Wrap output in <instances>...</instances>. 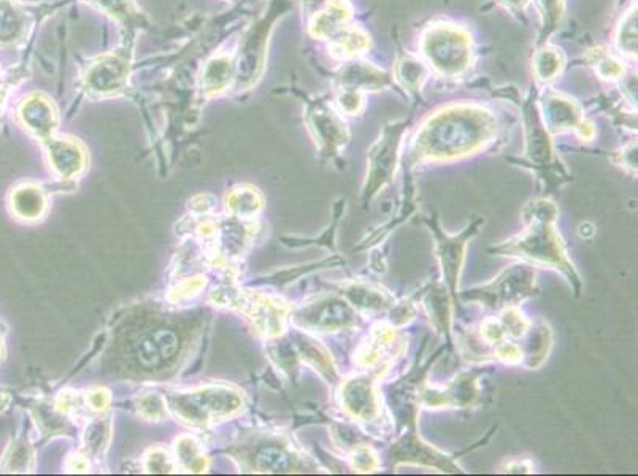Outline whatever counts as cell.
Here are the masks:
<instances>
[{
  "mask_svg": "<svg viewBox=\"0 0 638 476\" xmlns=\"http://www.w3.org/2000/svg\"><path fill=\"white\" fill-rule=\"evenodd\" d=\"M496 134V116L483 105H446L419 127L408 162L464 158L491 143Z\"/></svg>",
  "mask_w": 638,
  "mask_h": 476,
  "instance_id": "obj_1",
  "label": "cell"
},
{
  "mask_svg": "<svg viewBox=\"0 0 638 476\" xmlns=\"http://www.w3.org/2000/svg\"><path fill=\"white\" fill-rule=\"evenodd\" d=\"M558 218V207L550 199L534 200L524 207L523 219L527 229L518 237L507 240L502 245L489 248V253L500 256H515L539 267L561 270L572 283L577 296L581 294V278L565 253L561 235L554 227Z\"/></svg>",
  "mask_w": 638,
  "mask_h": 476,
  "instance_id": "obj_2",
  "label": "cell"
},
{
  "mask_svg": "<svg viewBox=\"0 0 638 476\" xmlns=\"http://www.w3.org/2000/svg\"><path fill=\"white\" fill-rule=\"evenodd\" d=\"M421 54L440 77H461L472 64V35L458 24H431L421 37Z\"/></svg>",
  "mask_w": 638,
  "mask_h": 476,
  "instance_id": "obj_3",
  "label": "cell"
},
{
  "mask_svg": "<svg viewBox=\"0 0 638 476\" xmlns=\"http://www.w3.org/2000/svg\"><path fill=\"white\" fill-rule=\"evenodd\" d=\"M521 110L526 131V158L532 169L545 181V197H548L551 189L561 188L562 183H567L572 178L554 154L550 132L543 123L535 94L531 93L523 100Z\"/></svg>",
  "mask_w": 638,
  "mask_h": 476,
  "instance_id": "obj_4",
  "label": "cell"
},
{
  "mask_svg": "<svg viewBox=\"0 0 638 476\" xmlns=\"http://www.w3.org/2000/svg\"><path fill=\"white\" fill-rule=\"evenodd\" d=\"M408 126H410V119L385 124L377 142L370 148L366 183L362 188L364 207L378 196V192L393 183L397 164H399L400 143L404 139Z\"/></svg>",
  "mask_w": 638,
  "mask_h": 476,
  "instance_id": "obj_5",
  "label": "cell"
},
{
  "mask_svg": "<svg viewBox=\"0 0 638 476\" xmlns=\"http://www.w3.org/2000/svg\"><path fill=\"white\" fill-rule=\"evenodd\" d=\"M537 292L539 289L535 285V272L531 265H513L488 285L469 289L458 297L470 302H480L489 310L504 311L537 296Z\"/></svg>",
  "mask_w": 638,
  "mask_h": 476,
  "instance_id": "obj_6",
  "label": "cell"
},
{
  "mask_svg": "<svg viewBox=\"0 0 638 476\" xmlns=\"http://www.w3.org/2000/svg\"><path fill=\"white\" fill-rule=\"evenodd\" d=\"M418 221L421 224H426L431 234L434 235L435 253H437V258L442 265L446 289L450 292L454 304H458L459 275H461L464 256H466V245L473 235L478 234L481 224L485 223V218L475 216L472 223L461 234L453 235V237L442 231L439 218L435 215L429 216V218H419Z\"/></svg>",
  "mask_w": 638,
  "mask_h": 476,
  "instance_id": "obj_7",
  "label": "cell"
},
{
  "mask_svg": "<svg viewBox=\"0 0 638 476\" xmlns=\"http://www.w3.org/2000/svg\"><path fill=\"white\" fill-rule=\"evenodd\" d=\"M307 121L319 145V150L329 158H337L350 140V134L343 119L335 113L329 102L315 100L308 107Z\"/></svg>",
  "mask_w": 638,
  "mask_h": 476,
  "instance_id": "obj_8",
  "label": "cell"
},
{
  "mask_svg": "<svg viewBox=\"0 0 638 476\" xmlns=\"http://www.w3.org/2000/svg\"><path fill=\"white\" fill-rule=\"evenodd\" d=\"M400 462L427 465V467H435V469L445 473L461 472L458 465L454 464L453 457L439 453L432 446L421 442V438L416 434V429H407V434L402 435L393 445L391 464L397 465Z\"/></svg>",
  "mask_w": 638,
  "mask_h": 476,
  "instance_id": "obj_9",
  "label": "cell"
},
{
  "mask_svg": "<svg viewBox=\"0 0 638 476\" xmlns=\"http://www.w3.org/2000/svg\"><path fill=\"white\" fill-rule=\"evenodd\" d=\"M299 321L318 331H342L358 326V313L346 300L324 299L305 308L299 315Z\"/></svg>",
  "mask_w": 638,
  "mask_h": 476,
  "instance_id": "obj_10",
  "label": "cell"
},
{
  "mask_svg": "<svg viewBox=\"0 0 638 476\" xmlns=\"http://www.w3.org/2000/svg\"><path fill=\"white\" fill-rule=\"evenodd\" d=\"M478 372H467L456 378L445 391L423 389L419 392V404L427 407H472L478 402Z\"/></svg>",
  "mask_w": 638,
  "mask_h": 476,
  "instance_id": "obj_11",
  "label": "cell"
},
{
  "mask_svg": "<svg viewBox=\"0 0 638 476\" xmlns=\"http://www.w3.org/2000/svg\"><path fill=\"white\" fill-rule=\"evenodd\" d=\"M542 119L548 132L575 131L583 121V110L580 104L572 97L558 93V91H546L542 99Z\"/></svg>",
  "mask_w": 638,
  "mask_h": 476,
  "instance_id": "obj_12",
  "label": "cell"
},
{
  "mask_svg": "<svg viewBox=\"0 0 638 476\" xmlns=\"http://www.w3.org/2000/svg\"><path fill=\"white\" fill-rule=\"evenodd\" d=\"M342 404L353 418L375 421L380 416V400L373 381L367 377H354L342 386Z\"/></svg>",
  "mask_w": 638,
  "mask_h": 476,
  "instance_id": "obj_13",
  "label": "cell"
},
{
  "mask_svg": "<svg viewBox=\"0 0 638 476\" xmlns=\"http://www.w3.org/2000/svg\"><path fill=\"white\" fill-rule=\"evenodd\" d=\"M340 89H356L361 93L366 91H380V89L393 88L391 75L373 66L370 62L361 59H351L339 73Z\"/></svg>",
  "mask_w": 638,
  "mask_h": 476,
  "instance_id": "obj_14",
  "label": "cell"
},
{
  "mask_svg": "<svg viewBox=\"0 0 638 476\" xmlns=\"http://www.w3.org/2000/svg\"><path fill=\"white\" fill-rule=\"evenodd\" d=\"M126 77V64L116 56H105L89 69L86 85L94 93L110 94L123 88Z\"/></svg>",
  "mask_w": 638,
  "mask_h": 476,
  "instance_id": "obj_15",
  "label": "cell"
},
{
  "mask_svg": "<svg viewBox=\"0 0 638 476\" xmlns=\"http://www.w3.org/2000/svg\"><path fill=\"white\" fill-rule=\"evenodd\" d=\"M423 300L427 313L431 316L432 324L440 334L445 335L446 343L451 346V307L450 292L445 285L431 283L426 288L421 289L418 294Z\"/></svg>",
  "mask_w": 638,
  "mask_h": 476,
  "instance_id": "obj_16",
  "label": "cell"
},
{
  "mask_svg": "<svg viewBox=\"0 0 638 476\" xmlns=\"http://www.w3.org/2000/svg\"><path fill=\"white\" fill-rule=\"evenodd\" d=\"M351 13L348 0H329L310 23V34L315 39H332L351 20Z\"/></svg>",
  "mask_w": 638,
  "mask_h": 476,
  "instance_id": "obj_17",
  "label": "cell"
},
{
  "mask_svg": "<svg viewBox=\"0 0 638 476\" xmlns=\"http://www.w3.org/2000/svg\"><path fill=\"white\" fill-rule=\"evenodd\" d=\"M24 124L40 137H48L56 129L58 116L53 104L45 96L35 94L29 97L21 107Z\"/></svg>",
  "mask_w": 638,
  "mask_h": 476,
  "instance_id": "obj_18",
  "label": "cell"
},
{
  "mask_svg": "<svg viewBox=\"0 0 638 476\" xmlns=\"http://www.w3.org/2000/svg\"><path fill=\"white\" fill-rule=\"evenodd\" d=\"M342 294L350 300L356 310L366 311V313L388 310L394 305L393 297L389 296L385 289L375 288L367 283L343 286Z\"/></svg>",
  "mask_w": 638,
  "mask_h": 476,
  "instance_id": "obj_19",
  "label": "cell"
},
{
  "mask_svg": "<svg viewBox=\"0 0 638 476\" xmlns=\"http://www.w3.org/2000/svg\"><path fill=\"white\" fill-rule=\"evenodd\" d=\"M370 48V35L362 27L345 26L332 37L331 53L337 59L351 61L366 53Z\"/></svg>",
  "mask_w": 638,
  "mask_h": 476,
  "instance_id": "obj_20",
  "label": "cell"
},
{
  "mask_svg": "<svg viewBox=\"0 0 638 476\" xmlns=\"http://www.w3.org/2000/svg\"><path fill=\"white\" fill-rule=\"evenodd\" d=\"M415 210V188H413L412 180H408L405 181L404 200H402V204H400L399 210H397V215L394 216L391 221H388L385 226L378 227L377 231L367 235L366 238H362L361 243H359L356 250H367V248H372V246L383 242V240L388 238L389 234H391V232H393L399 224L404 223L405 219L412 215Z\"/></svg>",
  "mask_w": 638,
  "mask_h": 476,
  "instance_id": "obj_21",
  "label": "cell"
},
{
  "mask_svg": "<svg viewBox=\"0 0 638 476\" xmlns=\"http://www.w3.org/2000/svg\"><path fill=\"white\" fill-rule=\"evenodd\" d=\"M50 156L54 167L66 177H72L75 173L80 172L85 164V156H83L80 146L78 143L70 142V140H51Z\"/></svg>",
  "mask_w": 638,
  "mask_h": 476,
  "instance_id": "obj_22",
  "label": "cell"
},
{
  "mask_svg": "<svg viewBox=\"0 0 638 476\" xmlns=\"http://www.w3.org/2000/svg\"><path fill=\"white\" fill-rule=\"evenodd\" d=\"M429 77V67L421 59L404 54L400 56L396 66V80L405 91L410 94H418Z\"/></svg>",
  "mask_w": 638,
  "mask_h": 476,
  "instance_id": "obj_23",
  "label": "cell"
},
{
  "mask_svg": "<svg viewBox=\"0 0 638 476\" xmlns=\"http://www.w3.org/2000/svg\"><path fill=\"white\" fill-rule=\"evenodd\" d=\"M565 58L561 50L550 47L548 43L542 45L534 56V73L537 80L550 83L556 80L564 70Z\"/></svg>",
  "mask_w": 638,
  "mask_h": 476,
  "instance_id": "obj_24",
  "label": "cell"
},
{
  "mask_svg": "<svg viewBox=\"0 0 638 476\" xmlns=\"http://www.w3.org/2000/svg\"><path fill=\"white\" fill-rule=\"evenodd\" d=\"M232 61L227 56H218L205 66L202 88L207 94H218L231 83Z\"/></svg>",
  "mask_w": 638,
  "mask_h": 476,
  "instance_id": "obj_25",
  "label": "cell"
},
{
  "mask_svg": "<svg viewBox=\"0 0 638 476\" xmlns=\"http://www.w3.org/2000/svg\"><path fill=\"white\" fill-rule=\"evenodd\" d=\"M551 340L553 338H551L550 327L545 326V324L531 332L523 350L524 357H527L531 369H537L545 362L548 353H550Z\"/></svg>",
  "mask_w": 638,
  "mask_h": 476,
  "instance_id": "obj_26",
  "label": "cell"
},
{
  "mask_svg": "<svg viewBox=\"0 0 638 476\" xmlns=\"http://www.w3.org/2000/svg\"><path fill=\"white\" fill-rule=\"evenodd\" d=\"M616 47L627 58H637V5H632L619 23Z\"/></svg>",
  "mask_w": 638,
  "mask_h": 476,
  "instance_id": "obj_27",
  "label": "cell"
},
{
  "mask_svg": "<svg viewBox=\"0 0 638 476\" xmlns=\"http://www.w3.org/2000/svg\"><path fill=\"white\" fill-rule=\"evenodd\" d=\"M540 15H542V29L537 45L542 47L550 40L551 35L558 31L564 18L565 0H537Z\"/></svg>",
  "mask_w": 638,
  "mask_h": 476,
  "instance_id": "obj_28",
  "label": "cell"
},
{
  "mask_svg": "<svg viewBox=\"0 0 638 476\" xmlns=\"http://www.w3.org/2000/svg\"><path fill=\"white\" fill-rule=\"evenodd\" d=\"M13 208L23 218H37L45 208V197L35 186H24L18 189L12 197Z\"/></svg>",
  "mask_w": 638,
  "mask_h": 476,
  "instance_id": "obj_29",
  "label": "cell"
},
{
  "mask_svg": "<svg viewBox=\"0 0 638 476\" xmlns=\"http://www.w3.org/2000/svg\"><path fill=\"white\" fill-rule=\"evenodd\" d=\"M591 62L596 67L597 75L600 78H604V80H621V78H624V73H626L623 62L618 61V59L613 58L608 53H604V51H594V58L591 59Z\"/></svg>",
  "mask_w": 638,
  "mask_h": 476,
  "instance_id": "obj_30",
  "label": "cell"
},
{
  "mask_svg": "<svg viewBox=\"0 0 638 476\" xmlns=\"http://www.w3.org/2000/svg\"><path fill=\"white\" fill-rule=\"evenodd\" d=\"M500 323L504 326L505 335L515 338L523 337L531 329V323L527 321L526 316L521 311L516 310V307L502 311Z\"/></svg>",
  "mask_w": 638,
  "mask_h": 476,
  "instance_id": "obj_31",
  "label": "cell"
},
{
  "mask_svg": "<svg viewBox=\"0 0 638 476\" xmlns=\"http://www.w3.org/2000/svg\"><path fill=\"white\" fill-rule=\"evenodd\" d=\"M29 459H31V453L27 443H16L10 446V450L5 454L2 472H26Z\"/></svg>",
  "mask_w": 638,
  "mask_h": 476,
  "instance_id": "obj_32",
  "label": "cell"
},
{
  "mask_svg": "<svg viewBox=\"0 0 638 476\" xmlns=\"http://www.w3.org/2000/svg\"><path fill=\"white\" fill-rule=\"evenodd\" d=\"M227 202L231 205L232 210L239 213H256L262 204L258 192L243 191V189L232 192L231 197H227Z\"/></svg>",
  "mask_w": 638,
  "mask_h": 476,
  "instance_id": "obj_33",
  "label": "cell"
},
{
  "mask_svg": "<svg viewBox=\"0 0 638 476\" xmlns=\"http://www.w3.org/2000/svg\"><path fill=\"white\" fill-rule=\"evenodd\" d=\"M351 461H353L354 469L362 473L375 472L380 467L377 454L373 453L372 448L366 443H361L354 448Z\"/></svg>",
  "mask_w": 638,
  "mask_h": 476,
  "instance_id": "obj_34",
  "label": "cell"
},
{
  "mask_svg": "<svg viewBox=\"0 0 638 476\" xmlns=\"http://www.w3.org/2000/svg\"><path fill=\"white\" fill-rule=\"evenodd\" d=\"M339 107L346 115H361L364 110V93L356 89H340Z\"/></svg>",
  "mask_w": 638,
  "mask_h": 476,
  "instance_id": "obj_35",
  "label": "cell"
},
{
  "mask_svg": "<svg viewBox=\"0 0 638 476\" xmlns=\"http://www.w3.org/2000/svg\"><path fill=\"white\" fill-rule=\"evenodd\" d=\"M494 354H496L497 359L504 361L505 364H519V362H523L524 359L523 348H521V346L515 345V343L504 342V340L497 343L496 348H494Z\"/></svg>",
  "mask_w": 638,
  "mask_h": 476,
  "instance_id": "obj_36",
  "label": "cell"
},
{
  "mask_svg": "<svg viewBox=\"0 0 638 476\" xmlns=\"http://www.w3.org/2000/svg\"><path fill=\"white\" fill-rule=\"evenodd\" d=\"M481 340L485 343H499L504 340V326L499 319L488 318L485 323L481 324Z\"/></svg>",
  "mask_w": 638,
  "mask_h": 476,
  "instance_id": "obj_37",
  "label": "cell"
},
{
  "mask_svg": "<svg viewBox=\"0 0 638 476\" xmlns=\"http://www.w3.org/2000/svg\"><path fill=\"white\" fill-rule=\"evenodd\" d=\"M416 315L415 305L410 302H404V304L393 305V313H391V323L394 326H404V324L410 323Z\"/></svg>",
  "mask_w": 638,
  "mask_h": 476,
  "instance_id": "obj_38",
  "label": "cell"
},
{
  "mask_svg": "<svg viewBox=\"0 0 638 476\" xmlns=\"http://www.w3.org/2000/svg\"><path fill=\"white\" fill-rule=\"evenodd\" d=\"M619 164L627 169L637 172V143H629L626 148L619 153Z\"/></svg>",
  "mask_w": 638,
  "mask_h": 476,
  "instance_id": "obj_39",
  "label": "cell"
},
{
  "mask_svg": "<svg viewBox=\"0 0 638 476\" xmlns=\"http://www.w3.org/2000/svg\"><path fill=\"white\" fill-rule=\"evenodd\" d=\"M499 2L515 15H521V13L526 12L527 5L531 0H499Z\"/></svg>",
  "mask_w": 638,
  "mask_h": 476,
  "instance_id": "obj_40",
  "label": "cell"
},
{
  "mask_svg": "<svg viewBox=\"0 0 638 476\" xmlns=\"http://www.w3.org/2000/svg\"><path fill=\"white\" fill-rule=\"evenodd\" d=\"M505 469H507L505 472L510 473L531 472L532 464L529 461H521V459H518V461H513L512 464H507Z\"/></svg>",
  "mask_w": 638,
  "mask_h": 476,
  "instance_id": "obj_41",
  "label": "cell"
},
{
  "mask_svg": "<svg viewBox=\"0 0 638 476\" xmlns=\"http://www.w3.org/2000/svg\"><path fill=\"white\" fill-rule=\"evenodd\" d=\"M575 131H577V134L580 135L583 140H591L592 137H594V126H592V123H589V121H586V119L581 121L580 126H578Z\"/></svg>",
  "mask_w": 638,
  "mask_h": 476,
  "instance_id": "obj_42",
  "label": "cell"
}]
</instances>
